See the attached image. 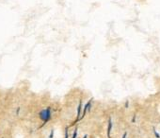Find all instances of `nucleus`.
<instances>
[{
    "label": "nucleus",
    "mask_w": 160,
    "mask_h": 138,
    "mask_svg": "<svg viewBox=\"0 0 160 138\" xmlns=\"http://www.w3.org/2000/svg\"><path fill=\"white\" fill-rule=\"evenodd\" d=\"M50 116H51V114H50V111H49V109H45V110H42L41 113H40V118L42 120V121H44V122H46V121H48L49 120V118H50Z\"/></svg>",
    "instance_id": "f257e3e1"
},
{
    "label": "nucleus",
    "mask_w": 160,
    "mask_h": 138,
    "mask_svg": "<svg viewBox=\"0 0 160 138\" xmlns=\"http://www.w3.org/2000/svg\"><path fill=\"white\" fill-rule=\"evenodd\" d=\"M81 109H82V102L80 101L79 105L77 107V119H80V114H81Z\"/></svg>",
    "instance_id": "f03ea898"
},
{
    "label": "nucleus",
    "mask_w": 160,
    "mask_h": 138,
    "mask_svg": "<svg viewBox=\"0 0 160 138\" xmlns=\"http://www.w3.org/2000/svg\"><path fill=\"white\" fill-rule=\"evenodd\" d=\"M76 135H77V129H75V130H74V132H73V134H72V138H75Z\"/></svg>",
    "instance_id": "7ed1b4c3"
},
{
    "label": "nucleus",
    "mask_w": 160,
    "mask_h": 138,
    "mask_svg": "<svg viewBox=\"0 0 160 138\" xmlns=\"http://www.w3.org/2000/svg\"><path fill=\"white\" fill-rule=\"evenodd\" d=\"M65 138H68V130L67 129L65 130Z\"/></svg>",
    "instance_id": "20e7f679"
},
{
    "label": "nucleus",
    "mask_w": 160,
    "mask_h": 138,
    "mask_svg": "<svg viewBox=\"0 0 160 138\" xmlns=\"http://www.w3.org/2000/svg\"><path fill=\"white\" fill-rule=\"evenodd\" d=\"M49 138H53V131H51V133H50V136H49Z\"/></svg>",
    "instance_id": "39448f33"
}]
</instances>
